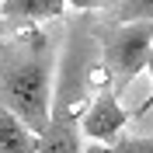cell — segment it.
<instances>
[{"label": "cell", "mask_w": 153, "mask_h": 153, "mask_svg": "<svg viewBox=\"0 0 153 153\" xmlns=\"http://www.w3.org/2000/svg\"><path fill=\"white\" fill-rule=\"evenodd\" d=\"M146 76H150V94L143 97V105L136 108V115H146L153 108V49H150V56H146Z\"/></svg>", "instance_id": "9c48e42d"}, {"label": "cell", "mask_w": 153, "mask_h": 153, "mask_svg": "<svg viewBox=\"0 0 153 153\" xmlns=\"http://www.w3.org/2000/svg\"><path fill=\"white\" fill-rule=\"evenodd\" d=\"M4 28H7V25H4V0H0V35H4Z\"/></svg>", "instance_id": "8fae6325"}, {"label": "cell", "mask_w": 153, "mask_h": 153, "mask_svg": "<svg viewBox=\"0 0 153 153\" xmlns=\"http://www.w3.org/2000/svg\"><path fill=\"white\" fill-rule=\"evenodd\" d=\"M38 143H42V136L21 115L0 105V153H38Z\"/></svg>", "instance_id": "5b68a950"}, {"label": "cell", "mask_w": 153, "mask_h": 153, "mask_svg": "<svg viewBox=\"0 0 153 153\" xmlns=\"http://www.w3.org/2000/svg\"><path fill=\"white\" fill-rule=\"evenodd\" d=\"M129 122V115L122 108V97L115 94L111 87H101L94 94V101H87L84 115H80V129H84L87 139L94 143H118L122 139V129Z\"/></svg>", "instance_id": "3957f363"}, {"label": "cell", "mask_w": 153, "mask_h": 153, "mask_svg": "<svg viewBox=\"0 0 153 153\" xmlns=\"http://www.w3.org/2000/svg\"><path fill=\"white\" fill-rule=\"evenodd\" d=\"M56 97V45L35 25H21L0 35V105L35 129L38 136L52 122Z\"/></svg>", "instance_id": "6da1fadb"}, {"label": "cell", "mask_w": 153, "mask_h": 153, "mask_svg": "<svg viewBox=\"0 0 153 153\" xmlns=\"http://www.w3.org/2000/svg\"><path fill=\"white\" fill-rule=\"evenodd\" d=\"M84 101H70V97H52V122L42 132L38 153H84L80 146V115H84Z\"/></svg>", "instance_id": "277c9868"}, {"label": "cell", "mask_w": 153, "mask_h": 153, "mask_svg": "<svg viewBox=\"0 0 153 153\" xmlns=\"http://www.w3.org/2000/svg\"><path fill=\"white\" fill-rule=\"evenodd\" d=\"M70 0H4V25H42L59 18Z\"/></svg>", "instance_id": "8992f818"}, {"label": "cell", "mask_w": 153, "mask_h": 153, "mask_svg": "<svg viewBox=\"0 0 153 153\" xmlns=\"http://www.w3.org/2000/svg\"><path fill=\"white\" fill-rule=\"evenodd\" d=\"M105 18H111V21H143V18H153V0H111Z\"/></svg>", "instance_id": "52a82bcc"}, {"label": "cell", "mask_w": 153, "mask_h": 153, "mask_svg": "<svg viewBox=\"0 0 153 153\" xmlns=\"http://www.w3.org/2000/svg\"><path fill=\"white\" fill-rule=\"evenodd\" d=\"M111 0H70V7L76 10H94V7H108Z\"/></svg>", "instance_id": "30bf717a"}, {"label": "cell", "mask_w": 153, "mask_h": 153, "mask_svg": "<svg viewBox=\"0 0 153 153\" xmlns=\"http://www.w3.org/2000/svg\"><path fill=\"white\" fill-rule=\"evenodd\" d=\"M94 38L101 49V70L115 94L122 97L136 76L146 70V56L153 49V18L143 21H97Z\"/></svg>", "instance_id": "7a4b0ae2"}, {"label": "cell", "mask_w": 153, "mask_h": 153, "mask_svg": "<svg viewBox=\"0 0 153 153\" xmlns=\"http://www.w3.org/2000/svg\"><path fill=\"white\" fill-rule=\"evenodd\" d=\"M84 153H153V136L146 139H118V143H91Z\"/></svg>", "instance_id": "ba28073f"}]
</instances>
